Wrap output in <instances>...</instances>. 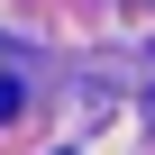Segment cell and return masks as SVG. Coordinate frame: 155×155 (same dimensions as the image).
Segmentation results:
<instances>
[{
    "label": "cell",
    "mask_w": 155,
    "mask_h": 155,
    "mask_svg": "<svg viewBox=\"0 0 155 155\" xmlns=\"http://www.w3.org/2000/svg\"><path fill=\"white\" fill-rule=\"evenodd\" d=\"M0 119H18V82H9V73H0Z\"/></svg>",
    "instance_id": "cell-1"
}]
</instances>
